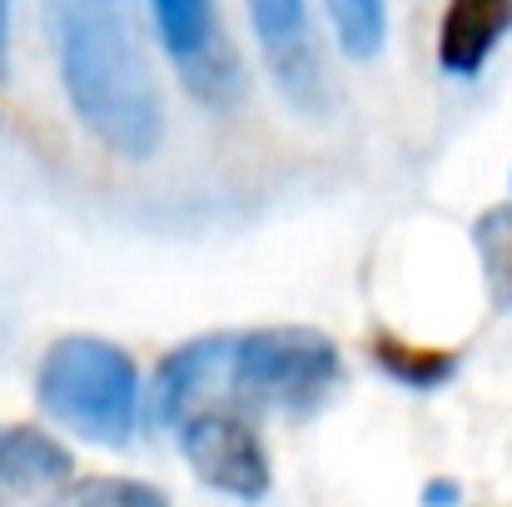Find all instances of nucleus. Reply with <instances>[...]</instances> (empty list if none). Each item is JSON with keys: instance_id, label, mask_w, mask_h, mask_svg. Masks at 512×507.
<instances>
[{"instance_id": "1", "label": "nucleus", "mask_w": 512, "mask_h": 507, "mask_svg": "<svg viewBox=\"0 0 512 507\" xmlns=\"http://www.w3.org/2000/svg\"><path fill=\"white\" fill-rule=\"evenodd\" d=\"M45 20L80 125L130 165L155 160L165 145V100L145 60L135 10L115 0H65L50 5Z\"/></svg>"}, {"instance_id": "2", "label": "nucleus", "mask_w": 512, "mask_h": 507, "mask_svg": "<svg viewBox=\"0 0 512 507\" xmlns=\"http://www.w3.org/2000/svg\"><path fill=\"white\" fill-rule=\"evenodd\" d=\"M35 398L75 438L125 448L140 423V368L110 338L65 334L40 358Z\"/></svg>"}, {"instance_id": "3", "label": "nucleus", "mask_w": 512, "mask_h": 507, "mask_svg": "<svg viewBox=\"0 0 512 507\" xmlns=\"http://www.w3.org/2000/svg\"><path fill=\"white\" fill-rule=\"evenodd\" d=\"M229 393L264 413H314L339 388L343 358L334 338L309 324H269L234 338Z\"/></svg>"}, {"instance_id": "4", "label": "nucleus", "mask_w": 512, "mask_h": 507, "mask_svg": "<svg viewBox=\"0 0 512 507\" xmlns=\"http://www.w3.org/2000/svg\"><path fill=\"white\" fill-rule=\"evenodd\" d=\"M150 20L184 75V90L209 110H239L249 95L239 50L229 45V30L219 25V10L209 0H155Z\"/></svg>"}, {"instance_id": "5", "label": "nucleus", "mask_w": 512, "mask_h": 507, "mask_svg": "<svg viewBox=\"0 0 512 507\" xmlns=\"http://www.w3.org/2000/svg\"><path fill=\"white\" fill-rule=\"evenodd\" d=\"M249 25L259 35V50H264V65H269L279 95L299 115L324 120L334 110V80L319 55L309 10L299 0H249Z\"/></svg>"}, {"instance_id": "6", "label": "nucleus", "mask_w": 512, "mask_h": 507, "mask_svg": "<svg viewBox=\"0 0 512 507\" xmlns=\"http://www.w3.org/2000/svg\"><path fill=\"white\" fill-rule=\"evenodd\" d=\"M179 453L189 473L224 498L259 503L269 493V453L239 413H224V408L189 413L179 423Z\"/></svg>"}, {"instance_id": "7", "label": "nucleus", "mask_w": 512, "mask_h": 507, "mask_svg": "<svg viewBox=\"0 0 512 507\" xmlns=\"http://www.w3.org/2000/svg\"><path fill=\"white\" fill-rule=\"evenodd\" d=\"M229 348H234L229 334H204L170 348L165 363L155 368L145 398H140L145 428H179L194 413V398L204 393V383H214L229 368Z\"/></svg>"}, {"instance_id": "8", "label": "nucleus", "mask_w": 512, "mask_h": 507, "mask_svg": "<svg viewBox=\"0 0 512 507\" xmlns=\"http://www.w3.org/2000/svg\"><path fill=\"white\" fill-rule=\"evenodd\" d=\"M75 473V458L65 443H55L45 428L10 423L0 428V507H25L45 493H60Z\"/></svg>"}, {"instance_id": "9", "label": "nucleus", "mask_w": 512, "mask_h": 507, "mask_svg": "<svg viewBox=\"0 0 512 507\" xmlns=\"http://www.w3.org/2000/svg\"><path fill=\"white\" fill-rule=\"evenodd\" d=\"M512 30V0H453L438 25V65L473 80Z\"/></svg>"}, {"instance_id": "10", "label": "nucleus", "mask_w": 512, "mask_h": 507, "mask_svg": "<svg viewBox=\"0 0 512 507\" xmlns=\"http://www.w3.org/2000/svg\"><path fill=\"white\" fill-rule=\"evenodd\" d=\"M368 358L393 378V383H403V388H418V393H428V388H443V383H453L458 378V368H463V358L453 353V348H423V343H403L398 334H373L368 338Z\"/></svg>"}, {"instance_id": "11", "label": "nucleus", "mask_w": 512, "mask_h": 507, "mask_svg": "<svg viewBox=\"0 0 512 507\" xmlns=\"http://www.w3.org/2000/svg\"><path fill=\"white\" fill-rule=\"evenodd\" d=\"M473 249H478L483 284H488L493 304L512 314V199L473 219Z\"/></svg>"}, {"instance_id": "12", "label": "nucleus", "mask_w": 512, "mask_h": 507, "mask_svg": "<svg viewBox=\"0 0 512 507\" xmlns=\"http://www.w3.org/2000/svg\"><path fill=\"white\" fill-rule=\"evenodd\" d=\"M329 25H334V40L348 60H373L383 50V35H388V10L378 0H329L324 5Z\"/></svg>"}, {"instance_id": "13", "label": "nucleus", "mask_w": 512, "mask_h": 507, "mask_svg": "<svg viewBox=\"0 0 512 507\" xmlns=\"http://www.w3.org/2000/svg\"><path fill=\"white\" fill-rule=\"evenodd\" d=\"M45 507H170V498L140 478H80L65 483Z\"/></svg>"}, {"instance_id": "14", "label": "nucleus", "mask_w": 512, "mask_h": 507, "mask_svg": "<svg viewBox=\"0 0 512 507\" xmlns=\"http://www.w3.org/2000/svg\"><path fill=\"white\" fill-rule=\"evenodd\" d=\"M458 503H463V488L453 478H433L423 488V507H458Z\"/></svg>"}, {"instance_id": "15", "label": "nucleus", "mask_w": 512, "mask_h": 507, "mask_svg": "<svg viewBox=\"0 0 512 507\" xmlns=\"http://www.w3.org/2000/svg\"><path fill=\"white\" fill-rule=\"evenodd\" d=\"M10 75V5H0V80Z\"/></svg>"}]
</instances>
